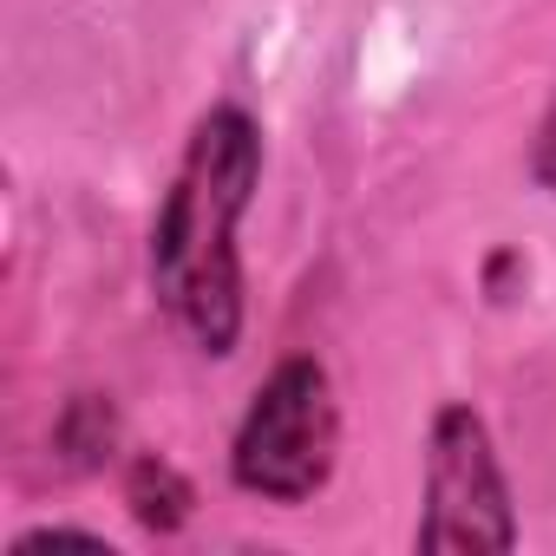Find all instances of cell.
Wrapping results in <instances>:
<instances>
[{
    "label": "cell",
    "instance_id": "1",
    "mask_svg": "<svg viewBox=\"0 0 556 556\" xmlns=\"http://www.w3.org/2000/svg\"><path fill=\"white\" fill-rule=\"evenodd\" d=\"M262 170V138L236 105H216L184 151V170L164 197L151 275L164 308L210 348L229 354L242 328V275H236V223L249 210Z\"/></svg>",
    "mask_w": 556,
    "mask_h": 556
},
{
    "label": "cell",
    "instance_id": "2",
    "mask_svg": "<svg viewBox=\"0 0 556 556\" xmlns=\"http://www.w3.org/2000/svg\"><path fill=\"white\" fill-rule=\"evenodd\" d=\"M334 439H341V413H334V387L315 361H282L268 374V387L255 393L242 432H236V484L275 504H302L328 484L334 471Z\"/></svg>",
    "mask_w": 556,
    "mask_h": 556
},
{
    "label": "cell",
    "instance_id": "3",
    "mask_svg": "<svg viewBox=\"0 0 556 556\" xmlns=\"http://www.w3.org/2000/svg\"><path fill=\"white\" fill-rule=\"evenodd\" d=\"M510 497L484 439V419L471 406H445L432 426V465H426V523L419 549H510Z\"/></svg>",
    "mask_w": 556,
    "mask_h": 556
},
{
    "label": "cell",
    "instance_id": "4",
    "mask_svg": "<svg viewBox=\"0 0 556 556\" xmlns=\"http://www.w3.org/2000/svg\"><path fill=\"white\" fill-rule=\"evenodd\" d=\"M184 504H190V491H184V478H177L164 458H138V465H131V510H138L144 523L170 530V523H184Z\"/></svg>",
    "mask_w": 556,
    "mask_h": 556
},
{
    "label": "cell",
    "instance_id": "5",
    "mask_svg": "<svg viewBox=\"0 0 556 556\" xmlns=\"http://www.w3.org/2000/svg\"><path fill=\"white\" fill-rule=\"evenodd\" d=\"M536 177L556 190V112H549V125H543V144H536Z\"/></svg>",
    "mask_w": 556,
    "mask_h": 556
}]
</instances>
